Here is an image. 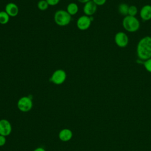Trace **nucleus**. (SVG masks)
Instances as JSON below:
<instances>
[{
	"instance_id": "f257e3e1",
	"label": "nucleus",
	"mask_w": 151,
	"mask_h": 151,
	"mask_svg": "<svg viewBox=\"0 0 151 151\" xmlns=\"http://www.w3.org/2000/svg\"><path fill=\"white\" fill-rule=\"evenodd\" d=\"M136 52L139 59L142 61H144L151 58V37L145 36L139 40Z\"/></svg>"
},
{
	"instance_id": "f03ea898",
	"label": "nucleus",
	"mask_w": 151,
	"mask_h": 151,
	"mask_svg": "<svg viewBox=\"0 0 151 151\" xmlns=\"http://www.w3.org/2000/svg\"><path fill=\"white\" fill-rule=\"evenodd\" d=\"M122 25L125 30L129 32H134L140 28V22L136 17L127 15L122 21Z\"/></svg>"
},
{
	"instance_id": "7ed1b4c3",
	"label": "nucleus",
	"mask_w": 151,
	"mask_h": 151,
	"mask_svg": "<svg viewBox=\"0 0 151 151\" xmlns=\"http://www.w3.org/2000/svg\"><path fill=\"white\" fill-rule=\"evenodd\" d=\"M54 19L57 25L60 27H64L70 23L71 16L67 11L60 9L55 12Z\"/></svg>"
},
{
	"instance_id": "20e7f679",
	"label": "nucleus",
	"mask_w": 151,
	"mask_h": 151,
	"mask_svg": "<svg viewBox=\"0 0 151 151\" xmlns=\"http://www.w3.org/2000/svg\"><path fill=\"white\" fill-rule=\"evenodd\" d=\"M33 106L32 99L28 96L21 97L17 102L18 109L22 112H28L30 111Z\"/></svg>"
},
{
	"instance_id": "39448f33",
	"label": "nucleus",
	"mask_w": 151,
	"mask_h": 151,
	"mask_svg": "<svg viewBox=\"0 0 151 151\" xmlns=\"http://www.w3.org/2000/svg\"><path fill=\"white\" fill-rule=\"evenodd\" d=\"M67 74L64 70L58 69L53 72L50 81L56 85L62 84L66 80Z\"/></svg>"
},
{
	"instance_id": "423d86ee",
	"label": "nucleus",
	"mask_w": 151,
	"mask_h": 151,
	"mask_svg": "<svg viewBox=\"0 0 151 151\" xmlns=\"http://www.w3.org/2000/svg\"><path fill=\"white\" fill-rule=\"evenodd\" d=\"M93 20V18L91 16L88 17L86 15H82L80 17L77 21V27L80 30H86L90 27Z\"/></svg>"
},
{
	"instance_id": "0eeeda50",
	"label": "nucleus",
	"mask_w": 151,
	"mask_h": 151,
	"mask_svg": "<svg viewBox=\"0 0 151 151\" xmlns=\"http://www.w3.org/2000/svg\"><path fill=\"white\" fill-rule=\"evenodd\" d=\"M114 41L119 47L124 48L126 47L129 43V38L125 32L120 31L115 34Z\"/></svg>"
},
{
	"instance_id": "6e6552de",
	"label": "nucleus",
	"mask_w": 151,
	"mask_h": 151,
	"mask_svg": "<svg viewBox=\"0 0 151 151\" xmlns=\"http://www.w3.org/2000/svg\"><path fill=\"white\" fill-rule=\"evenodd\" d=\"M12 132V125L6 119L0 120V135L5 137L9 136Z\"/></svg>"
},
{
	"instance_id": "1a4fd4ad",
	"label": "nucleus",
	"mask_w": 151,
	"mask_h": 151,
	"mask_svg": "<svg viewBox=\"0 0 151 151\" xmlns=\"http://www.w3.org/2000/svg\"><path fill=\"white\" fill-rule=\"evenodd\" d=\"M97 9V5L91 0L84 4L83 6V12L86 15L91 17L96 13Z\"/></svg>"
},
{
	"instance_id": "9d476101",
	"label": "nucleus",
	"mask_w": 151,
	"mask_h": 151,
	"mask_svg": "<svg viewBox=\"0 0 151 151\" xmlns=\"http://www.w3.org/2000/svg\"><path fill=\"white\" fill-rule=\"evenodd\" d=\"M140 17L144 21H149L151 19V5H145L141 8L140 11Z\"/></svg>"
},
{
	"instance_id": "9b49d317",
	"label": "nucleus",
	"mask_w": 151,
	"mask_h": 151,
	"mask_svg": "<svg viewBox=\"0 0 151 151\" xmlns=\"http://www.w3.org/2000/svg\"><path fill=\"white\" fill-rule=\"evenodd\" d=\"M5 11L8 14L9 17H15L18 14L19 8L13 2H9L6 5Z\"/></svg>"
},
{
	"instance_id": "f8f14e48",
	"label": "nucleus",
	"mask_w": 151,
	"mask_h": 151,
	"mask_svg": "<svg viewBox=\"0 0 151 151\" xmlns=\"http://www.w3.org/2000/svg\"><path fill=\"white\" fill-rule=\"evenodd\" d=\"M73 132L72 131L67 128H65L60 130L58 133V137L60 140L62 142H68L73 137Z\"/></svg>"
},
{
	"instance_id": "ddd939ff",
	"label": "nucleus",
	"mask_w": 151,
	"mask_h": 151,
	"mask_svg": "<svg viewBox=\"0 0 151 151\" xmlns=\"http://www.w3.org/2000/svg\"><path fill=\"white\" fill-rule=\"evenodd\" d=\"M66 11L71 16L74 15L78 11V6L77 4L74 2H71L67 5Z\"/></svg>"
},
{
	"instance_id": "4468645a",
	"label": "nucleus",
	"mask_w": 151,
	"mask_h": 151,
	"mask_svg": "<svg viewBox=\"0 0 151 151\" xmlns=\"http://www.w3.org/2000/svg\"><path fill=\"white\" fill-rule=\"evenodd\" d=\"M129 6L125 3H121L118 6L119 12L124 16L128 15V10Z\"/></svg>"
},
{
	"instance_id": "2eb2a0df",
	"label": "nucleus",
	"mask_w": 151,
	"mask_h": 151,
	"mask_svg": "<svg viewBox=\"0 0 151 151\" xmlns=\"http://www.w3.org/2000/svg\"><path fill=\"white\" fill-rule=\"evenodd\" d=\"M9 17H10L5 11H0V24L2 25L7 24L9 22Z\"/></svg>"
},
{
	"instance_id": "dca6fc26",
	"label": "nucleus",
	"mask_w": 151,
	"mask_h": 151,
	"mask_svg": "<svg viewBox=\"0 0 151 151\" xmlns=\"http://www.w3.org/2000/svg\"><path fill=\"white\" fill-rule=\"evenodd\" d=\"M48 6L49 5L45 0H40L37 4V7L41 11L46 10L48 8Z\"/></svg>"
},
{
	"instance_id": "f3484780",
	"label": "nucleus",
	"mask_w": 151,
	"mask_h": 151,
	"mask_svg": "<svg viewBox=\"0 0 151 151\" xmlns=\"http://www.w3.org/2000/svg\"><path fill=\"white\" fill-rule=\"evenodd\" d=\"M137 12H138L137 8L135 5L129 6V10H128V15L135 17L137 15Z\"/></svg>"
},
{
	"instance_id": "a211bd4d",
	"label": "nucleus",
	"mask_w": 151,
	"mask_h": 151,
	"mask_svg": "<svg viewBox=\"0 0 151 151\" xmlns=\"http://www.w3.org/2000/svg\"><path fill=\"white\" fill-rule=\"evenodd\" d=\"M143 64L145 70L151 73V58L144 61Z\"/></svg>"
},
{
	"instance_id": "6ab92c4d",
	"label": "nucleus",
	"mask_w": 151,
	"mask_h": 151,
	"mask_svg": "<svg viewBox=\"0 0 151 151\" xmlns=\"http://www.w3.org/2000/svg\"><path fill=\"white\" fill-rule=\"evenodd\" d=\"M49 5L50 6H54L57 5L60 0H45Z\"/></svg>"
},
{
	"instance_id": "aec40b11",
	"label": "nucleus",
	"mask_w": 151,
	"mask_h": 151,
	"mask_svg": "<svg viewBox=\"0 0 151 151\" xmlns=\"http://www.w3.org/2000/svg\"><path fill=\"white\" fill-rule=\"evenodd\" d=\"M6 142V137L2 135H0V147L3 146L5 145Z\"/></svg>"
},
{
	"instance_id": "412c9836",
	"label": "nucleus",
	"mask_w": 151,
	"mask_h": 151,
	"mask_svg": "<svg viewBox=\"0 0 151 151\" xmlns=\"http://www.w3.org/2000/svg\"><path fill=\"white\" fill-rule=\"evenodd\" d=\"M95 4H96L97 6L99 5V6H101V5H104L106 2V0H91Z\"/></svg>"
},
{
	"instance_id": "4be33fe9",
	"label": "nucleus",
	"mask_w": 151,
	"mask_h": 151,
	"mask_svg": "<svg viewBox=\"0 0 151 151\" xmlns=\"http://www.w3.org/2000/svg\"><path fill=\"white\" fill-rule=\"evenodd\" d=\"M33 151H46V150L42 147H37L36 149H35Z\"/></svg>"
},
{
	"instance_id": "5701e85b",
	"label": "nucleus",
	"mask_w": 151,
	"mask_h": 151,
	"mask_svg": "<svg viewBox=\"0 0 151 151\" xmlns=\"http://www.w3.org/2000/svg\"><path fill=\"white\" fill-rule=\"evenodd\" d=\"M80 3H83V4H86V2L91 1V0H77Z\"/></svg>"
}]
</instances>
